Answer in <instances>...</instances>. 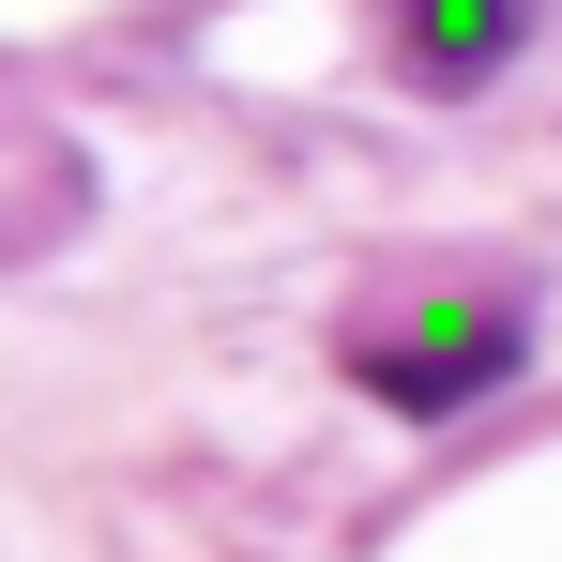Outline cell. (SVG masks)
<instances>
[{"label": "cell", "instance_id": "obj_1", "mask_svg": "<svg viewBox=\"0 0 562 562\" xmlns=\"http://www.w3.org/2000/svg\"><path fill=\"white\" fill-rule=\"evenodd\" d=\"M532 366V304H426L411 335H350V380H366L380 411H471V395H502V380Z\"/></svg>", "mask_w": 562, "mask_h": 562}, {"label": "cell", "instance_id": "obj_2", "mask_svg": "<svg viewBox=\"0 0 562 562\" xmlns=\"http://www.w3.org/2000/svg\"><path fill=\"white\" fill-rule=\"evenodd\" d=\"M395 46H411V77H426V92H486V77L532 46V0H411V15H395Z\"/></svg>", "mask_w": 562, "mask_h": 562}]
</instances>
